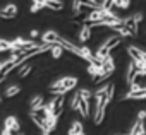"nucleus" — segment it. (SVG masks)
<instances>
[{"label": "nucleus", "instance_id": "obj_13", "mask_svg": "<svg viewBox=\"0 0 146 135\" xmlns=\"http://www.w3.org/2000/svg\"><path fill=\"white\" fill-rule=\"evenodd\" d=\"M78 111L81 113L83 118H88V116H90V104H88V99H83V98H81V103H79Z\"/></svg>", "mask_w": 146, "mask_h": 135}, {"label": "nucleus", "instance_id": "obj_43", "mask_svg": "<svg viewBox=\"0 0 146 135\" xmlns=\"http://www.w3.org/2000/svg\"><path fill=\"white\" fill-rule=\"evenodd\" d=\"M79 135H84V132H83V133H79Z\"/></svg>", "mask_w": 146, "mask_h": 135}, {"label": "nucleus", "instance_id": "obj_9", "mask_svg": "<svg viewBox=\"0 0 146 135\" xmlns=\"http://www.w3.org/2000/svg\"><path fill=\"white\" fill-rule=\"evenodd\" d=\"M137 21H136V17L132 16V17H127V19H124V26L129 29V33H131V36H137Z\"/></svg>", "mask_w": 146, "mask_h": 135}, {"label": "nucleus", "instance_id": "obj_15", "mask_svg": "<svg viewBox=\"0 0 146 135\" xmlns=\"http://www.w3.org/2000/svg\"><path fill=\"white\" fill-rule=\"evenodd\" d=\"M90 36H91V26L83 24V28H81V31H79V41H88Z\"/></svg>", "mask_w": 146, "mask_h": 135}, {"label": "nucleus", "instance_id": "obj_3", "mask_svg": "<svg viewBox=\"0 0 146 135\" xmlns=\"http://www.w3.org/2000/svg\"><path fill=\"white\" fill-rule=\"evenodd\" d=\"M33 46H36V43H35V41L17 38V39H14V41H12V53L19 56L21 53H24L26 50H29V48H33Z\"/></svg>", "mask_w": 146, "mask_h": 135}, {"label": "nucleus", "instance_id": "obj_38", "mask_svg": "<svg viewBox=\"0 0 146 135\" xmlns=\"http://www.w3.org/2000/svg\"><path fill=\"white\" fill-rule=\"evenodd\" d=\"M113 2H115V5H117V7H119V4H120V2H122V0H113Z\"/></svg>", "mask_w": 146, "mask_h": 135}, {"label": "nucleus", "instance_id": "obj_1", "mask_svg": "<svg viewBox=\"0 0 146 135\" xmlns=\"http://www.w3.org/2000/svg\"><path fill=\"white\" fill-rule=\"evenodd\" d=\"M76 84H78L76 77H64V79H60V81H57V82H53L50 86V92H53L55 96L57 94H65L67 91L74 89Z\"/></svg>", "mask_w": 146, "mask_h": 135}, {"label": "nucleus", "instance_id": "obj_25", "mask_svg": "<svg viewBox=\"0 0 146 135\" xmlns=\"http://www.w3.org/2000/svg\"><path fill=\"white\" fill-rule=\"evenodd\" d=\"M115 5L113 0H103V4H102V9L103 10H112V7Z\"/></svg>", "mask_w": 146, "mask_h": 135}, {"label": "nucleus", "instance_id": "obj_34", "mask_svg": "<svg viewBox=\"0 0 146 135\" xmlns=\"http://www.w3.org/2000/svg\"><path fill=\"white\" fill-rule=\"evenodd\" d=\"M31 36H33V38H36V36H38V31H36V29H33V31H31Z\"/></svg>", "mask_w": 146, "mask_h": 135}, {"label": "nucleus", "instance_id": "obj_23", "mask_svg": "<svg viewBox=\"0 0 146 135\" xmlns=\"http://www.w3.org/2000/svg\"><path fill=\"white\" fill-rule=\"evenodd\" d=\"M31 69H33L31 65H23V67H21V70H19V77H26V75H29Z\"/></svg>", "mask_w": 146, "mask_h": 135}, {"label": "nucleus", "instance_id": "obj_14", "mask_svg": "<svg viewBox=\"0 0 146 135\" xmlns=\"http://www.w3.org/2000/svg\"><path fill=\"white\" fill-rule=\"evenodd\" d=\"M45 7H48L52 10H62L64 9V2H62V0H46Z\"/></svg>", "mask_w": 146, "mask_h": 135}, {"label": "nucleus", "instance_id": "obj_28", "mask_svg": "<svg viewBox=\"0 0 146 135\" xmlns=\"http://www.w3.org/2000/svg\"><path fill=\"white\" fill-rule=\"evenodd\" d=\"M79 94H81V98H83V99H90V98H91V92H90L88 89H81V91H79Z\"/></svg>", "mask_w": 146, "mask_h": 135}, {"label": "nucleus", "instance_id": "obj_42", "mask_svg": "<svg viewBox=\"0 0 146 135\" xmlns=\"http://www.w3.org/2000/svg\"><path fill=\"white\" fill-rule=\"evenodd\" d=\"M0 104H2V98H0Z\"/></svg>", "mask_w": 146, "mask_h": 135}, {"label": "nucleus", "instance_id": "obj_12", "mask_svg": "<svg viewBox=\"0 0 146 135\" xmlns=\"http://www.w3.org/2000/svg\"><path fill=\"white\" fill-rule=\"evenodd\" d=\"M29 116H31V120H33V123L41 130V132H48L46 130V121L43 120V118H40V116H36L35 113H29Z\"/></svg>", "mask_w": 146, "mask_h": 135}, {"label": "nucleus", "instance_id": "obj_21", "mask_svg": "<svg viewBox=\"0 0 146 135\" xmlns=\"http://www.w3.org/2000/svg\"><path fill=\"white\" fill-rule=\"evenodd\" d=\"M5 50H11L12 51V41L0 39V51H5Z\"/></svg>", "mask_w": 146, "mask_h": 135}, {"label": "nucleus", "instance_id": "obj_22", "mask_svg": "<svg viewBox=\"0 0 146 135\" xmlns=\"http://www.w3.org/2000/svg\"><path fill=\"white\" fill-rule=\"evenodd\" d=\"M62 46L60 45H53V48H52V56L53 58H60V55H62Z\"/></svg>", "mask_w": 146, "mask_h": 135}, {"label": "nucleus", "instance_id": "obj_24", "mask_svg": "<svg viewBox=\"0 0 146 135\" xmlns=\"http://www.w3.org/2000/svg\"><path fill=\"white\" fill-rule=\"evenodd\" d=\"M79 103H81V94L78 92V94L74 96V99H72V104H70V108H72V109H78V108H79Z\"/></svg>", "mask_w": 146, "mask_h": 135}, {"label": "nucleus", "instance_id": "obj_31", "mask_svg": "<svg viewBox=\"0 0 146 135\" xmlns=\"http://www.w3.org/2000/svg\"><path fill=\"white\" fill-rule=\"evenodd\" d=\"M129 5H131V0H122V2L119 4V7H120V9H127Z\"/></svg>", "mask_w": 146, "mask_h": 135}, {"label": "nucleus", "instance_id": "obj_2", "mask_svg": "<svg viewBox=\"0 0 146 135\" xmlns=\"http://www.w3.org/2000/svg\"><path fill=\"white\" fill-rule=\"evenodd\" d=\"M120 45V36H113V38H108L105 43H103V46L95 53V55H98L100 58H107V56H110V51H112V48H115V46H119Z\"/></svg>", "mask_w": 146, "mask_h": 135}, {"label": "nucleus", "instance_id": "obj_27", "mask_svg": "<svg viewBox=\"0 0 146 135\" xmlns=\"http://www.w3.org/2000/svg\"><path fill=\"white\" fill-rule=\"evenodd\" d=\"M113 91H115V86L113 84H108L107 86V98L112 101V98H113Z\"/></svg>", "mask_w": 146, "mask_h": 135}, {"label": "nucleus", "instance_id": "obj_6", "mask_svg": "<svg viewBox=\"0 0 146 135\" xmlns=\"http://www.w3.org/2000/svg\"><path fill=\"white\" fill-rule=\"evenodd\" d=\"M122 99L124 101L125 99H146V87H139L136 91H129Z\"/></svg>", "mask_w": 146, "mask_h": 135}, {"label": "nucleus", "instance_id": "obj_8", "mask_svg": "<svg viewBox=\"0 0 146 135\" xmlns=\"http://www.w3.org/2000/svg\"><path fill=\"white\" fill-rule=\"evenodd\" d=\"M4 130H9V132H12L14 135H17V132H19L17 118H16V116H7V118H5V128H4Z\"/></svg>", "mask_w": 146, "mask_h": 135}, {"label": "nucleus", "instance_id": "obj_19", "mask_svg": "<svg viewBox=\"0 0 146 135\" xmlns=\"http://www.w3.org/2000/svg\"><path fill=\"white\" fill-rule=\"evenodd\" d=\"M43 106V96H35L31 99V109H38Z\"/></svg>", "mask_w": 146, "mask_h": 135}, {"label": "nucleus", "instance_id": "obj_7", "mask_svg": "<svg viewBox=\"0 0 146 135\" xmlns=\"http://www.w3.org/2000/svg\"><path fill=\"white\" fill-rule=\"evenodd\" d=\"M136 75H137V63L132 60V62H131V65H129V69H127V75H125V81H127L129 87L134 84V79H136Z\"/></svg>", "mask_w": 146, "mask_h": 135}, {"label": "nucleus", "instance_id": "obj_26", "mask_svg": "<svg viewBox=\"0 0 146 135\" xmlns=\"http://www.w3.org/2000/svg\"><path fill=\"white\" fill-rule=\"evenodd\" d=\"M72 10H74V14H81V0H74V4H72Z\"/></svg>", "mask_w": 146, "mask_h": 135}, {"label": "nucleus", "instance_id": "obj_4", "mask_svg": "<svg viewBox=\"0 0 146 135\" xmlns=\"http://www.w3.org/2000/svg\"><path fill=\"white\" fill-rule=\"evenodd\" d=\"M64 101H65V96H64V94H57V96H55V98L46 104V108H48L50 115L60 116V115H62V109H64Z\"/></svg>", "mask_w": 146, "mask_h": 135}, {"label": "nucleus", "instance_id": "obj_40", "mask_svg": "<svg viewBox=\"0 0 146 135\" xmlns=\"http://www.w3.org/2000/svg\"><path fill=\"white\" fill-rule=\"evenodd\" d=\"M43 135H50V132H43Z\"/></svg>", "mask_w": 146, "mask_h": 135}, {"label": "nucleus", "instance_id": "obj_36", "mask_svg": "<svg viewBox=\"0 0 146 135\" xmlns=\"http://www.w3.org/2000/svg\"><path fill=\"white\" fill-rule=\"evenodd\" d=\"M2 135H14V133H12V132H9V130H4V132H2Z\"/></svg>", "mask_w": 146, "mask_h": 135}, {"label": "nucleus", "instance_id": "obj_35", "mask_svg": "<svg viewBox=\"0 0 146 135\" xmlns=\"http://www.w3.org/2000/svg\"><path fill=\"white\" fill-rule=\"evenodd\" d=\"M137 135H146V130H144V126H143V128L139 130V133H137Z\"/></svg>", "mask_w": 146, "mask_h": 135}, {"label": "nucleus", "instance_id": "obj_44", "mask_svg": "<svg viewBox=\"0 0 146 135\" xmlns=\"http://www.w3.org/2000/svg\"><path fill=\"white\" fill-rule=\"evenodd\" d=\"M17 135H21V133H17Z\"/></svg>", "mask_w": 146, "mask_h": 135}, {"label": "nucleus", "instance_id": "obj_17", "mask_svg": "<svg viewBox=\"0 0 146 135\" xmlns=\"http://www.w3.org/2000/svg\"><path fill=\"white\" fill-rule=\"evenodd\" d=\"M102 72H103L102 65H95V63H90V67H88V74H90V75L96 77V75H100Z\"/></svg>", "mask_w": 146, "mask_h": 135}, {"label": "nucleus", "instance_id": "obj_29", "mask_svg": "<svg viewBox=\"0 0 146 135\" xmlns=\"http://www.w3.org/2000/svg\"><path fill=\"white\" fill-rule=\"evenodd\" d=\"M43 7H45V5H41V4H33V5H31V9H29V10H31V12H33V14H35V12H38V10H41V9H43Z\"/></svg>", "mask_w": 146, "mask_h": 135}, {"label": "nucleus", "instance_id": "obj_18", "mask_svg": "<svg viewBox=\"0 0 146 135\" xmlns=\"http://www.w3.org/2000/svg\"><path fill=\"white\" fill-rule=\"evenodd\" d=\"M83 132H84L83 130V125L79 121H74V123H72V126H70V130H69V135H79Z\"/></svg>", "mask_w": 146, "mask_h": 135}, {"label": "nucleus", "instance_id": "obj_5", "mask_svg": "<svg viewBox=\"0 0 146 135\" xmlns=\"http://www.w3.org/2000/svg\"><path fill=\"white\" fill-rule=\"evenodd\" d=\"M16 16H17V7L14 4H9L7 7H4L0 10V17L2 19H14Z\"/></svg>", "mask_w": 146, "mask_h": 135}, {"label": "nucleus", "instance_id": "obj_11", "mask_svg": "<svg viewBox=\"0 0 146 135\" xmlns=\"http://www.w3.org/2000/svg\"><path fill=\"white\" fill-rule=\"evenodd\" d=\"M58 38H60V36H58L55 31H48V33L43 34V43H45V45H57Z\"/></svg>", "mask_w": 146, "mask_h": 135}, {"label": "nucleus", "instance_id": "obj_33", "mask_svg": "<svg viewBox=\"0 0 146 135\" xmlns=\"http://www.w3.org/2000/svg\"><path fill=\"white\" fill-rule=\"evenodd\" d=\"M45 2L46 0H33V4H41V5H45Z\"/></svg>", "mask_w": 146, "mask_h": 135}, {"label": "nucleus", "instance_id": "obj_10", "mask_svg": "<svg viewBox=\"0 0 146 135\" xmlns=\"http://www.w3.org/2000/svg\"><path fill=\"white\" fill-rule=\"evenodd\" d=\"M127 53L132 56V60H134L137 65H143V51H141L139 48H136V46H129V48H127Z\"/></svg>", "mask_w": 146, "mask_h": 135}, {"label": "nucleus", "instance_id": "obj_37", "mask_svg": "<svg viewBox=\"0 0 146 135\" xmlns=\"http://www.w3.org/2000/svg\"><path fill=\"white\" fill-rule=\"evenodd\" d=\"M143 63L146 65V53H144V51H143Z\"/></svg>", "mask_w": 146, "mask_h": 135}, {"label": "nucleus", "instance_id": "obj_41", "mask_svg": "<svg viewBox=\"0 0 146 135\" xmlns=\"http://www.w3.org/2000/svg\"><path fill=\"white\" fill-rule=\"evenodd\" d=\"M90 2H93V4H98V2H96V0H90Z\"/></svg>", "mask_w": 146, "mask_h": 135}, {"label": "nucleus", "instance_id": "obj_16", "mask_svg": "<svg viewBox=\"0 0 146 135\" xmlns=\"http://www.w3.org/2000/svg\"><path fill=\"white\" fill-rule=\"evenodd\" d=\"M57 120H58V116H55V115H50V116L45 118V121H46V130H48V132L55 130V126H57Z\"/></svg>", "mask_w": 146, "mask_h": 135}, {"label": "nucleus", "instance_id": "obj_30", "mask_svg": "<svg viewBox=\"0 0 146 135\" xmlns=\"http://www.w3.org/2000/svg\"><path fill=\"white\" fill-rule=\"evenodd\" d=\"M137 74L139 75H146V65L143 63V65H137Z\"/></svg>", "mask_w": 146, "mask_h": 135}, {"label": "nucleus", "instance_id": "obj_39", "mask_svg": "<svg viewBox=\"0 0 146 135\" xmlns=\"http://www.w3.org/2000/svg\"><path fill=\"white\" fill-rule=\"evenodd\" d=\"M2 65H4V63H2V62H0V72H2Z\"/></svg>", "mask_w": 146, "mask_h": 135}, {"label": "nucleus", "instance_id": "obj_32", "mask_svg": "<svg viewBox=\"0 0 146 135\" xmlns=\"http://www.w3.org/2000/svg\"><path fill=\"white\" fill-rule=\"evenodd\" d=\"M137 120H141V121L146 120V111H144V109H141V111L137 113Z\"/></svg>", "mask_w": 146, "mask_h": 135}, {"label": "nucleus", "instance_id": "obj_20", "mask_svg": "<svg viewBox=\"0 0 146 135\" xmlns=\"http://www.w3.org/2000/svg\"><path fill=\"white\" fill-rule=\"evenodd\" d=\"M19 91H21V87H19V86H11V87H7L5 96H7V98H14L16 94H19Z\"/></svg>", "mask_w": 146, "mask_h": 135}]
</instances>
